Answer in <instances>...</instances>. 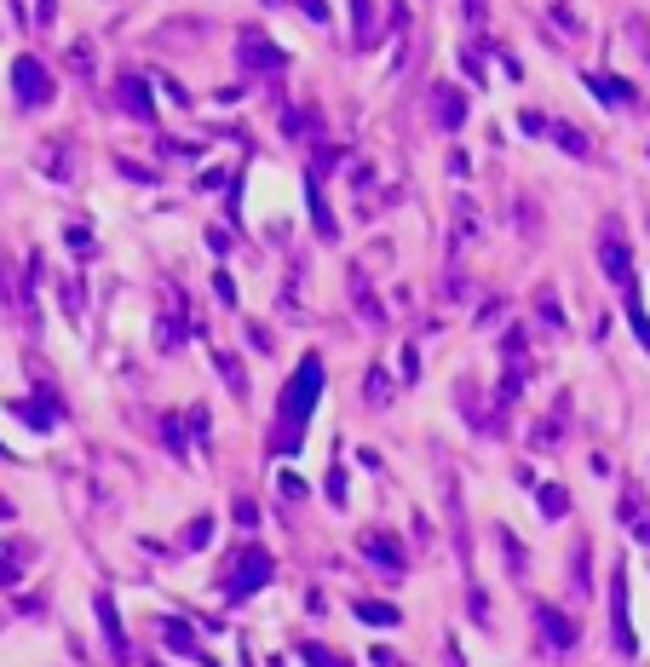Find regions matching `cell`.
<instances>
[{"label":"cell","instance_id":"1","mask_svg":"<svg viewBox=\"0 0 650 667\" xmlns=\"http://www.w3.org/2000/svg\"><path fill=\"white\" fill-rule=\"evenodd\" d=\"M323 386H328L323 357L305 351L300 368H294V380H288L282 397H277V432H271V443H277L282 455H294V449L305 443V426H311V409L323 403Z\"/></svg>","mask_w":650,"mask_h":667},{"label":"cell","instance_id":"2","mask_svg":"<svg viewBox=\"0 0 650 667\" xmlns=\"http://www.w3.org/2000/svg\"><path fill=\"white\" fill-rule=\"evenodd\" d=\"M12 92H18V104L24 110H41V104H52V75L41 58H18L12 64Z\"/></svg>","mask_w":650,"mask_h":667},{"label":"cell","instance_id":"3","mask_svg":"<svg viewBox=\"0 0 650 667\" xmlns=\"http://www.w3.org/2000/svg\"><path fill=\"white\" fill-rule=\"evenodd\" d=\"M271 575H277V564H271V552H259V547H254V552H242V558H236V575L225 581V587H231V598H248L254 587H265Z\"/></svg>","mask_w":650,"mask_h":667},{"label":"cell","instance_id":"4","mask_svg":"<svg viewBox=\"0 0 650 667\" xmlns=\"http://www.w3.org/2000/svg\"><path fill=\"white\" fill-rule=\"evenodd\" d=\"M599 265H604V276H610L616 288H633V259H627V242H622V230H616V225H604Z\"/></svg>","mask_w":650,"mask_h":667},{"label":"cell","instance_id":"5","mask_svg":"<svg viewBox=\"0 0 650 667\" xmlns=\"http://www.w3.org/2000/svg\"><path fill=\"white\" fill-rule=\"evenodd\" d=\"M242 64L248 69H282V52L265 41L259 29H242Z\"/></svg>","mask_w":650,"mask_h":667},{"label":"cell","instance_id":"6","mask_svg":"<svg viewBox=\"0 0 650 667\" xmlns=\"http://www.w3.org/2000/svg\"><path fill=\"white\" fill-rule=\"evenodd\" d=\"M363 552H369L380 570H403V547H397L386 529H369V535H363Z\"/></svg>","mask_w":650,"mask_h":667},{"label":"cell","instance_id":"7","mask_svg":"<svg viewBox=\"0 0 650 667\" xmlns=\"http://www.w3.org/2000/svg\"><path fill=\"white\" fill-rule=\"evenodd\" d=\"M121 110H127V115H139V121H156V104H150V87H144L139 75H127V81H121Z\"/></svg>","mask_w":650,"mask_h":667},{"label":"cell","instance_id":"8","mask_svg":"<svg viewBox=\"0 0 650 667\" xmlns=\"http://www.w3.org/2000/svg\"><path fill=\"white\" fill-rule=\"evenodd\" d=\"M610 604H616V644L633 650V633H627V570L610 575Z\"/></svg>","mask_w":650,"mask_h":667},{"label":"cell","instance_id":"9","mask_svg":"<svg viewBox=\"0 0 650 667\" xmlns=\"http://www.w3.org/2000/svg\"><path fill=\"white\" fill-rule=\"evenodd\" d=\"M24 558H29V547H24V541H0V587L24 581Z\"/></svg>","mask_w":650,"mask_h":667},{"label":"cell","instance_id":"10","mask_svg":"<svg viewBox=\"0 0 650 667\" xmlns=\"http://www.w3.org/2000/svg\"><path fill=\"white\" fill-rule=\"evenodd\" d=\"M351 12H357V29H351V41L369 46L380 35V18H374V0H351Z\"/></svg>","mask_w":650,"mask_h":667},{"label":"cell","instance_id":"11","mask_svg":"<svg viewBox=\"0 0 650 667\" xmlns=\"http://www.w3.org/2000/svg\"><path fill=\"white\" fill-rule=\"evenodd\" d=\"M438 121L443 127H461L466 121V98L455 87H438Z\"/></svg>","mask_w":650,"mask_h":667},{"label":"cell","instance_id":"12","mask_svg":"<svg viewBox=\"0 0 650 667\" xmlns=\"http://www.w3.org/2000/svg\"><path fill=\"white\" fill-rule=\"evenodd\" d=\"M587 87L599 92V98H616V104H633L639 92L627 87V81H616V75H587Z\"/></svg>","mask_w":650,"mask_h":667},{"label":"cell","instance_id":"13","mask_svg":"<svg viewBox=\"0 0 650 667\" xmlns=\"http://www.w3.org/2000/svg\"><path fill=\"white\" fill-rule=\"evenodd\" d=\"M547 138H553V144H564L570 156H587V138H581L570 121H547Z\"/></svg>","mask_w":650,"mask_h":667},{"label":"cell","instance_id":"14","mask_svg":"<svg viewBox=\"0 0 650 667\" xmlns=\"http://www.w3.org/2000/svg\"><path fill=\"white\" fill-rule=\"evenodd\" d=\"M535 616H541V627H547V639H558V644H576V627H570L564 616H553V604H541Z\"/></svg>","mask_w":650,"mask_h":667},{"label":"cell","instance_id":"15","mask_svg":"<svg viewBox=\"0 0 650 667\" xmlns=\"http://www.w3.org/2000/svg\"><path fill=\"white\" fill-rule=\"evenodd\" d=\"M357 616H363V621H374V627H392V621H397V610L374 598V604H357Z\"/></svg>","mask_w":650,"mask_h":667},{"label":"cell","instance_id":"16","mask_svg":"<svg viewBox=\"0 0 650 667\" xmlns=\"http://www.w3.org/2000/svg\"><path fill=\"white\" fill-rule=\"evenodd\" d=\"M541 512H547V518H558V512H570V495H564L558 483H547V489H541Z\"/></svg>","mask_w":650,"mask_h":667},{"label":"cell","instance_id":"17","mask_svg":"<svg viewBox=\"0 0 650 667\" xmlns=\"http://www.w3.org/2000/svg\"><path fill=\"white\" fill-rule=\"evenodd\" d=\"M98 621H104V633H110V644L121 650V621H116V604H110V598H98Z\"/></svg>","mask_w":650,"mask_h":667},{"label":"cell","instance_id":"18","mask_svg":"<svg viewBox=\"0 0 650 667\" xmlns=\"http://www.w3.org/2000/svg\"><path fill=\"white\" fill-rule=\"evenodd\" d=\"M627 311H633V328H639V345L650 351V317H645V305H639V299H627Z\"/></svg>","mask_w":650,"mask_h":667},{"label":"cell","instance_id":"19","mask_svg":"<svg viewBox=\"0 0 650 667\" xmlns=\"http://www.w3.org/2000/svg\"><path fill=\"white\" fill-rule=\"evenodd\" d=\"M208 535H213V518H196L190 535H185V547H208Z\"/></svg>","mask_w":650,"mask_h":667},{"label":"cell","instance_id":"20","mask_svg":"<svg viewBox=\"0 0 650 667\" xmlns=\"http://www.w3.org/2000/svg\"><path fill=\"white\" fill-rule=\"evenodd\" d=\"M305 6V18H317V23H328V0H300Z\"/></svg>","mask_w":650,"mask_h":667},{"label":"cell","instance_id":"21","mask_svg":"<svg viewBox=\"0 0 650 667\" xmlns=\"http://www.w3.org/2000/svg\"><path fill=\"white\" fill-rule=\"evenodd\" d=\"M541 317H547V322H553V328H558V322H564V311H558V299H553V294H547V299H541Z\"/></svg>","mask_w":650,"mask_h":667},{"label":"cell","instance_id":"22","mask_svg":"<svg viewBox=\"0 0 650 667\" xmlns=\"http://www.w3.org/2000/svg\"><path fill=\"white\" fill-rule=\"evenodd\" d=\"M52 6H58V0H41V12H35V23H52Z\"/></svg>","mask_w":650,"mask_h":667},{"label":"cell","instance_id":"23","mask_svg":"<svg viewBox=\"0 0 650 667\" xmlns=\"http://www.w3.org/2000/svg\"><path fill=\"white\" fill-rule=\"evenodd\" d=\"M6 518H12V501H6V495H0V524H6Z\"/></svg>","mask_w":650,"mask_h":667},{"label":"cell","instance_id":"24","mask_svg":"<svg viewBox=\"0 0 650 667\" xmlns=\"http://www.w3.org/2000/svg\"><path fill=\"white\" fill-rule=\"evenodd\" d=\"M6 288H12V282H6V265H0V299H6Z\"/></svg>","mask_w":650,"mask_h":667}]
</instances>
